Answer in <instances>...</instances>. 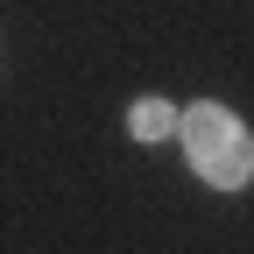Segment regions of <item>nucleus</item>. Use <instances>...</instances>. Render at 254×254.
I'll return each mask as SVG.
<instances>
[{"mask_svg": "<svg viewBox=\"0 0 254 254\" xmlns=\"http://www.w3.org/2000/svg\"><path fill=\"white\" fill-rule=\"evenodd\" d=\"M177 134H184V155H190V170H198L212 190H240L254 177V134L240 127V113L226 106H190L177 113Z\"/></svg>", "mask_w": 254, "mask_h": 254, "instance_id": "nucleus-1", "label": "nucleus"}, {"mask_svg": "<svg viewBox=\"0 0 254 254\" xmlns=\"http://www.w3.org/2000/svg\"><path fill=\"white\" fill-rule=\"evenodd\" d=\"M127 134H134V141H163V134H177V106H170V99H134Z\"/></svg>", "mask_w": 254, "mask_h": 254, "instance_id": "nucleus-2", "label": "nucleus"}]
</instances>
